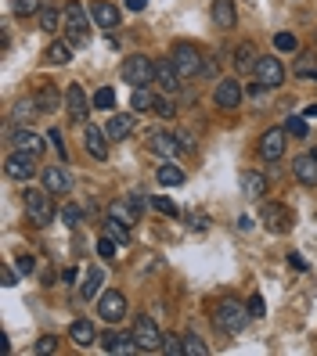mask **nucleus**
<instances>
[{
    "label": "nucleus",
    "instance_id": "f257e3e1",
    "mask_svg": "<svg viewBox=\"0 0 317 356\" xmlns=\"http://www.w3.org/2000/svg\"><path fill=\"white\" fill-rule=\"evenodd\" d=\"M61 15H65V26H61V29H65L69 44L72 47H87L91 44V18H87V11H83V4H79V0H69Z\"/></svg>",
    "mask_w": 317,
    "mask_h": 356
},
{
    "label": "nucleus",
    "instance_id": "f03ea898",
    "mask_svg": "<svg viewBox=\"0 0 317 356\" xmlns=\"http://www.w3.org/2000/svg\"><path fill=\"white\" fill-rule=\"evenodd\" d=\"M249 306H242V302H235V299H220L217 302V309H213V324L224 331V334H238L245 324H249Z\"/></svg>",
    "mask_w": 317,
    "mask_h": 356
},
{
    "label": "nucleus",
    "instance_id": "7ed1b4c3",
    "mask_svg": "<svg viewBox=\"0 0 317 356\" xmlns=\"http://www.w3.org/2000/svg\"><path fill=\"white\" fill-rule=\"evenodd\" d=\"M22 202H26V216H29L36 227H47V223L54 220V198H51L47 187H44V191H36V187H26Z\"/></svg>",
    "mask_w": 317,
    "mask_h": 356
},
{
    "label": "nucleus",
    "instance_id": "20e7f679",
    "mask_svg": "<svg viewBox=\"0 0 317 356\" xmlns=\"http://www.w3.org/2000/svg\"><path fill=\"white\" fill-rule=\"evenodd\" d=\"M119 76H123V83H130V87H148V83H155V61L148 54H130L123 61Z\"/></svg>",
    "mask_w": 317,
    "mask_h": 356
},
{
    "label": "nucleus",
    "instance_id": "39448f33",
    "mask_svg": "<svg viewBox=\"0 0 317 356\" xmlns=\"http://www.w3.org/2000/svg\"><path fill=\"white\" fill-rule=\"evenodd\" d=\"M170 58H173V65L180 69V76H184V79H187V76H202L206 54H202L195 44H177V47L170 51Z\"/></svg>",
    "mask_w": 317,
    "mask_h": 356
},
{
    "label": "nucleus",
    "instance_id": "423d86ee",
    "mask_svg": "<svg viewBox=\"0 0 317 356\" xmlns=\"http://www.w3.org/2000/svg\"><path fill=\"white\" fill-rule=\"evenodd\" d=\"M285 144H288V130L285 127H274L260 137V159L263 162H281L285 159Z\"/></svg>",
    "mask_w": 317,
    "mask_h": 356
},
{
    "label": "nucleus",
    "instance_id": "0eeeda50",
    "mask_svg": "<svg viewBox=\"0 0 317 356\" xmlns=\"http://www.w3.org/2000/svg\"><path fill=\"white\" fill-rule=\"evenodd\" d=\"M134 339H137L141 353H155V349H162V339H166V334L159 331V324H155L152 317H137V324H134Z\"/></svg>",
    "mask_w": 317,
    "mask_h": 356
},
{
    "label": "nucleus",
    "instance_id": "6e6552de",
    "mask_svg": "<svg viewBox=\"0 0 317 356\" xmlns=\"http://www.w3.org/2000/svg\"><path fill=\"white\" fill-rule=\"evenodd\" d=\"M242 97H245V90H242L238 79H220L217 90H213V101H217L220 112H235L238 104H242Z\"/></svg>",
    "mask_w": 317,
    "mask_h": 356
},
{
    "label": "nucleus",
    "instance_id": "1a4fd4ad",
    "mask_svg": "<svg viewBox=\"0 0 317 356\" xmlns=\"http://www.w3.org/2000/svg\"><path fill=\"white\" fill-rule=\"evenodd\" d=\"M4 173L11 177V180H22V184H29L40 170H36V159L33 155H22V152H11L8 159H4Z\"/></svg>",
    "mask_w": 317,
    "mask_h": 356
},
{
    "label": "nucleus",
    "instance_id": "9d476101",
    "mask_svg": "<svg viewBox=\"0 0 317 356\" xmlns=\"http://www.w3.org/2000/svg\"><path fill=\"white\" fill-rule=\"evenodd\" d=\"M256 79L263 83L267 90H278L281 83H285V65L274 54H263L260 61H256Z\"/></svg>",
    "mask_w": 317,
    "mask_h": 356
},
{
    "label": "nucleus",
    "instance_id": "9b49d317",
    "mask_svg": "<svg viewBox=\"0 0 317 356\" xmlns=\"http://www.w3.org/2000/svg\"><path fill=\"white\" fill-rule=\"evenodd\" d=\"M98 313H101V321L119 324L126 317V296L123 291H101L98 296Z\"/></svg>",
    "mask_w": 317,
    "mask_h": 356
},
{
    "label": "nucleus",
    "instance_id": "f8f14e48",
    "mask_svg": "<svg viewBox=\"0 0 317 356\" xmlns=\"http://www.w3.org/2000/svg\"><path fill=\"white\" fill-rule=\"evenodd\" d=\"M98 342H101V349L109 353V356H134L141 349L134 334H123V331H105Z\"/></svg>",
    "mask_w": 317,
    "mask_h": 356
},
{
    "label": "nucleus",
    "instance_id": "ddd939ff",
    "mask_svg": "<svg viewBox=\"0 0 317 356\" xmlns=\"http://www.w3.org/2000/svg\"><path fill=\"white\" fill-rule=\"evenodd\" d=\"M180 79H184V76H180V69L173 65V58H170V54L155 61V83H159L166 94H177V90H180Z\"/></svg>",
    "mask_w": 317,
    "mask_h": 356
},
{
    "label": "nucleus",
    "instance_id": "4468645a",
    "mask_svg": "<svg viewBox=\"0 0 317 356\" xmlns=\"http://www.w3.org/2000/svg\"><path fill=\"white\" fill-rule=\"evenodd\" d=\"M263 227L270 230V234H285V230H292V213H288L285 205L267 202L263 205Z\"/></svg>",
    "mask_w": 317,
    "mask_h": 356
},
{
    "label": "nucleus",
    "instance_id": "2eb2a0df",
    "mask_svg": "<svg viewBox=\"0 0 317 356\" xmlns=\"http://www.w3.org/2000/svg\"><path fill=\"white\" fill-rule=\"evenodd\" d=\"M44 148H47V137H40L36 130L22 127V130L15 134V152H22V155H33V159H40V155H44Z\"/></svg>",
    "mask_w": 317,
    "mask_h": 356
},
{
    "label": "nucleus",
    "instance_id": "dca6fc26",
    "mask_svg": "<svg viewBox=\"0 0 317 356\" xmlns=\"http://www.w3.org/2000/svg\"><path fill=\"white\" fill-rule=\"evenodd\" d=\"M87 108H91V101H87V94H83V87H79V83H69V90H65V112H69V119L83 122V119H87Z\"/></svg>",
    "mask_w": 317,
    "mask_h": 356
},
{
    "label": "nucleus",
    "instance_id": "f3484780",
    "mask_svg": "<svg viewBox=\"0 0 317 356\" xmlns=\"http://www.w3.org/2000/svg\"><path fill=\"white\" fill-rule=\"evenodd\" d=\"M148 148H152L155 155H162V159H173L184 144H180V137L177 134H166V130H155L152 137H148Z\"/></svg>",
    "mask_w": 317,
    "mask_h": 356
},
{
    "label": "nucleus",
    "instance_id": "a211bd4d",
    "mask_svg": "<svg viewBox=\"0 0 317 356\" xmlns=\"http://www.w3.org/2000/svg\"><path fill=\"white\" fill-rule=\"evenodd\" d=\"M91 18H94L98 29H109L112 33L119 26V8L109 4V0H94V4H91Z\"/></svg>",
    "mask_w": 317,
    "mask_h": 356
},
{
    "label": "nucleus",
    "instance_id": "6ab92c4d",
    "mask_svg": "<svg viewBox=\"0 0 317 356\" xmlns=\"http://www.w3.org/2000/svg\"><path fill=\"white\" fill-rule=\"evenodd\" d=\"M83 140H87V152H91L98 162H105V159H109V134H105L101 127L87 122V130H83Z\"/></svg>",
    "mask_w": 317,
    "mask_h": 356
},
{
    "label": "nucleus",
    "instance_id": "aec40b11",
    "mask_svg": "<svg viewBox=\"0 0 317 356\" xmlns=\"http://www.w3.org/2000/svg\"><path fill=\"white\" fill-rule=\"evenodd\" d=\"M292 177L300 180L303 187H317V152H314V155L307 152V155L295 159V162H292Z\"/></svg>",
    "mask_w": 317,
    "mask_h": 356
},
{
    "label": "nucleus",
    "instance_id": "412c9836",
    "mask_svg": "<svg viewBox=\"0 0 317 356\" xmlns=\"http://www.w3.org/2000/svg\"><path fill=\"white\" fill-rule=\"evenodd\" d=\"M209 15H213V26H217V29H235V22H238L235 0H213Z\"/></svg>",
    "mask_w": 317,
    "mask_h": 356
},
{
    "label": "nucleus",
    "instance_id": "4be33fe9",
    "mask_svg": "<svg viewBox=\"0 0 317 356\" xmlns=\"http://www.w3.org/2000/svg\"><path fill=\"white\" fill-rule=\"evenodd\" d=\"M242 195L245 198H267V177L256 170H242Z\"/></svg>",
    "mask_w": 317,
    "mask_h": 356
},
{
    "label": "nucleus",
    "instance_id": "5701e85b",
    "mask_svg": "<svg viewBox=\"0 0 317 356\" xmlns=\"http://www.w3.org/2000/svg\"><path fill=\"white\" fill-rule=\"evenodd\" d=\"M105 134H109V140H126L134 134V115H126V112H116L109 119V127H105Z\"/></svg>",
    "mask_w": 317,
    "mask_h": 356
},
{
    "label": "nucleus",
    "instance_id": "b1692460",
    "mask_svg": "<svg viewBox=\"0 0 317 356\" xmlns=\"http://www.w3.org/2000/svg\"><path fill=\"white\" fill-rule=\"evenodd\" d=\"M69 339H72L79 349H87V346L98 342V331H94L91 321H72V324H69Z\"/></svg>",
    "mask_w": 317,
    "mask_h": 356
},
{
    "label": "nucleus",
    "instance_id": "393cba45",
    "mask_svg": "<svg viewBox=\"0 0 317 356\" xmlns=\"http://www.w3.org/2000/svg\"><path fill=\"white\" fill-rule=\"evenodd\" d=\"M40 177H44V187H47L51 195H69L72 180H69L65 170H40Z\"/></svg>",
    "mask_w": 317,
    "mask_h": 356
},
{
    "label": "nucleus",
    "instance_id": "a878e982",
    "mask_svg": "<svg viewBox=\"0 0 317 356\" xmlns=\"http://www.w3.org/2000/svg\"><path fill=\"white\" fill-rule=\"evenodd\" d=\"M72 61V44L69 40H54V44L44 51V65H69Z\"/></svg>",
    "mask_w": 317,
    "mask_h": 356
},
{
    "label": "nucleus",
    "instance_id": "bb28decb",
    "mask_svg": "<svg viewBox=\"0 0 317 356\" xmlns=\"http://www.w3.org/2000/svg\"><path fill=\"white\" fill-rule=\"evenodd\" d=\"M256 44H238V51H235V69L238 72H256Z\"/></svg>",
    "mask_w": 317,
    "mask_h": 356
},
{
    "label": "nucleus",
    "instance_id": "cd10ccee",
    "mask_svg": "<svg viewBox=\"0 0 317 356\" xmlns=\"http://www.w3.org/2000/svg\"><path fill=\"white\" fill-rule=\"evenodd\" d=\"M155 180H159L162 187H180V184H184V170H180V165H173L170 159H166V162L159 165V173H155Z\"/></svg>",
    "mask_w": 317,
    "mask_h": 356
},
{
    "label": "nucleus",
    "instance_id": "c85d7f7f",
    "mask_svg": "<svg viewBox=\"0 0 317 356\" xmlns=\"http://www.w3.org/2000/svg\"><path fill=\"white\" fill-rule=\"evenodd\" d=\"M101 284H105V274H101L98 266H91V270H87V284L79 288V296H83V302H91V299H98V296H101Z\"/></svg>",
    "mask_w": 317,
    "mask_h": 356
},
{
    "label": "nucleus",
    "instance_id": "c756f323",
    "mask_svg": "<svg viewBox=\"0 0 317 356\" xmlns=\"http://www.w3.org/2000/svg\"><path fill=\"white\" fill-rule=\"evenodd\" d=\"M130 108H134V112H152V108H155V94L148 90V87H134V94H130Z\"/></svg>",
    "mask_w": 317,
    "mask_h": 356
},
{
    "label": "nucleus",
    "instance_id": "7c9ffc66",
    "mask_svg": "<svg viewBox=\"0 0 317 356\" xmlns=\"http://www.w3.org/2000/svg\"><path fill=\"white\" fill-rule=\"evenodd\" d=\"M61 26H65V15H61L58 8H44V11H40V29H44V33H54Z\"/></svg>",
    "mask_w": 317,
    "mask_h": 356
},
{
    "label": "nucleus",
    "instance_id": "2f4dec72",
    "mask_svg": "<svg viewBox=\"0 0 317 356\" xmlns=\"http://www.w3.org/2000/svg\"><path fill=\"white\" fill-rule=\"evenodd\" d=\"M109 216H116V220H123L126 227H134V223L141 220V213H137V209L130 205V198H126V202H116V205H112V213H109Z\"/></svg>",
    "mask_w": 317,
    "mask_h": 356
},
{
    "label": "nucleus",
    "instance_id": "473e14b6",
    "mask_svg": "<svg viewBox=\"0 0 317 356\" xmlns=\"http://www.w3.org/2000/svg\"><path fill=\"white\" fill-rule=\"evenodd\" d=\"M33 97H36V104H40V112H54L58 101H61V94H58L54 87H40Z\"/></svg>",
    "mask_w": 317,
    "mask_h": 356
},
{
    "label": "nucleus",
    "instance_id": "72a5a7b5",
    "mask_svg": "<svg viewBox=\"0 0 317 356\" xmlns=\"http://www.w3.org/2000/svg\"><path fill=\"white\" fill-rule=\"evenodd\" d=\"M105 230H109V238H116L119 245H126V241H130V230H126V223H123V220H116V216H109Z\"/></svg>",
    "mask_w": 317,
    "mask_h": 356
},
{
    "label": "nucleus",
    "instance_id": "f704fd0d",
    "mask_svg": "<svg viewBox=\"0 0 317 356\" xmlns=\"http://www.w3.org/2000/svg\"><path fill=\"white\" fill-rule=\"evenodd\" d=\"M33 115H40V104H36V97H26V101L15 108V122H26V119H33Z\"/></svg>",
    "mask_w": 317,
    "mask_h": 356
},
{
    "label": "nucleus",
    "instance_id": "c9c22d12",
    "mask_svg": "<svg viewBox=\"0 0 317 356\" xmlns=\"http://www.w3.org/2000/svg\"><path fill=\"white\" fill-rule=\"evenodd\" d=\"M209 353V346L199 339V334H187L184 339V356H206Z\"/></svg>",
    "mask_w": 317,
    "mask_h": 356
},
{
    "label": "nucleus",
    "instance_id": "e433bc0d",
    "mask_svg": "<svg viewBox=\"0 0 317 356\" xmlns=\"http://www.w3.org/2000/svg\"><path fill=\"white\" fill-rule=\"evenodd\" d=\"M94 108H101V112L116 108V94H112V87H101V90L94 94Z\"/></svg>",
    "mask_w": 317,
    "mask_h": 356
},
{
    "label": "nucleus",
    "instance_id": "4c0bfd02",
    "mask_svg": "<svg viewBox=\"0 0 317 356\" xmlns=\"http://www.w3.org/2000/svg\"><path fill=\"white\" fill-rule=\"evenodd\" d=\"M285 130H288V137H307V115H292V119H285Z\"/></svg>",
    "mask_w": 317,
    "mask_h": 356
},
{
    "label": "nucleus",
    "instance_id": "58836bf2",
    "mask_svg": "<svg viewBox=\"0 0 317 356\" xmlns=\"http://www.w3.org/2000/svg\"><path fill=\"white\" fill-rule=\"evenodd\" d=\"M152 209H155V213H162V216H170V220L180 213L177 202H173V198H162V195H159V198H152Z\"/></svg>",
    "mask_w": 317,
    "mask_h": 356
},
{
    "label": "nucleus",
    "instance_id": "ea45409f",
    "mask_svg": "<svg viewBox=\"0 0 317 356\" xmlns=\"http://www.w3.org/2000/svg\"><path fill=\"white\" fill-rule=\"evenodd\" d=\"M36 11H44V0H15V15H18V18L36 15Z\"/></svg>",
    "mask_w": 317,
    "mask_h": 356
},
{
    "label": "nucleus",
    "instance_id": "a19ab883",
    "mask_svg": "<svg viewBox=\"0 0 317 356\" xmlns=\"http://www.w3.org/2000/svg\"><path fill=\"white\" fill-rule=\"evenodd\" d=\"M159 119H173L177 115V104L170 101V97H155V108H152Z\"/></svg>",
    "mask_w": 317,
    "mask_h": 356
},
{
    "label": "nucleus",
    "instance_id": "79ce46f5",
    "mask_svg": "<svg viewBox=\"0 0 317 356\" xmlns=\"http://www.w3.org/2000/svg\"><path fill=\"white\" fill-rule=\"evenodd\" d=\"M274 47H278L281 54H292V51H300V44H295V36H292V33H278V36H274Z\"/></svg>",
    "mask_w": 317,
    "mask_h": 356
},
{
    "label": "nucleus",
    "instance_id": "37998d69",
    "mask_svg": "<svg viewBox=\"0 0 317 356\" xmlns=\"http://www.w3.org/2000/svg\"><path fill=\"white\" fill-rule=\"evenodd\" d=\"M162 353H170V356H184V339H177V334H166V339H162Z\"/></svg>",
    "mask_w": 317,
    "mask_h": 356
},
{
    "label": "nucleus",
    "instance_id": "c03bdc74",
    "mask_svg": "<svg viewBox=\"0 0 317 356\" xmlns=\"http://www.w3.org/2000/svg\"><path fill=\"white\" fill-rule=\"evenodd\" d=\"M54 349H58V339H54V334H44V339H36V346H33L36 356H47V353H54Z\"/></svg>",
    "mask_w": 317,
    "mask_h": 356
},
{
    "label": "nucleus",
    "instance_id": "a18cd8bd",
    "mask_svg": "<svg viewBox=\"0 0 317 356\" xmlns=\"http://www.w3.org/2000/svg\"><path fill=\"white\" fill-rule=\"evenodd\" d=\"M116 248H119L116 238H101V241H98V256H101V259H116Z\"/></svg>",
    "mask_w": 317,
    "mask_h": 356
},
{
    "label": "nucleus",
    "instance_id": "49530a36",
    "mask_svg": "<svg viewBox=\"0 0 317 356\" xmlns=\"http://www.w3.org/2000/svg\"><path fill=\"white\" fill-rule=\"evenodd\" d=\"M83 220V209L79 205H65V209H61V223H65V227H76Z\"/></svg>",
    "mask_w": 317,
    "mask_h": 356
},
{
    "label": "nucleus",
    "instance_id": "de8ad7c7",
    "mask_svg": "<svg viewBox=\"0 0 317 356\" xmlns=\"http://www.w3.org/2000/svg\"><path fill=\"white\" fill-rule=\"evenodd\" d=\"M295 72H300V76H310V72H317V54H303L300 61H295Z\"/></svg>",
    "mask_w": 317,
    "mask_h": 356
},
{
    "label": "nucleus",
    "instance_id": "09e8293b",
    "mask_svg": "<svg viewBox=\"0 0 317 356\" xmlns=\"http://www.w3.org/2000/svg\"><path fill=\"white\" fill-rule=\"evenodd\" d=\"M249 313H252V317H263V313H267L263 296H252V299H249Z\"/></svg>",
    "mask_w": 317,
    "mask_h": 356
},
{
    "label": "nucleus",
    "instance_id": "8fccbe9b",
    "mask_svg": "<svg viewBox=\"0 0 317 356\" xmlns=\"http://www.w3.org/2000/svg\"><path fill=\"white\" fill-rule=\"evenodd\" d=\"M0 281H4V288H15V284H18V270L4 266V270H0Z\"/></svg>",
    "mask_w": 317,
    "mask_h": 356
},
{
    "label": "nucleus",
    "instance_id": "3c124183",
    "mask_svg": "<svg viewBox=\"0 0 317 356\" xmlns=\"http://www.w3.org/2000/svg\"><path fill=\"white\" fill-rule=\"evenodd\" d=\"M15 266H18V274H33V256H26V252H22V256L15 259Z\"/></svg>",
    "mask_w": 317,
    "mask_h": 356
},
{
    "label": "nucleus",
    "instance_id": "603ef678",
    "mask_svg": "<svg viewBox=\"0 0 317 356\" xmlns=\"http://www.w3.org/2000/svg\"><path fill=\"white\" fill-rule=\"evenodd\" d=\"M130 205L137 209V213H144V209L152 205V198H144V195H130Z\"/></svg>",
    "mask_w": 317,
    "mask_h": 356
},
{
    "label": "nucleus",
    "instance_id": "864d4df0",
    "mask_svg": "<svg viewBox=\"0 0 317 356\" xmlns=\"http://www.w3.org/2000/svg\"><path fill=\"white\" fill-rule=\"evenodd\" d=\"M47 140L54 144V152H58V155H65V144H61V134H58V130H51V134H47Z\"/></svg>",
    "mask_w": 317,
    "mask_h": 356
},
{
    "label": "nucleus",
    "instance_id": "5fc2aeb1",
    "mask_svg": "<svg viewBox=\"0 0 317 356\" xmlns=\"http://www.w3.org/2000/svg\"><path fill=\"white\" fill-rule=\"evenodd\" d=\"M192 227H195V230H209V216H206V213H195V216H192Z\"/></svg>",
    "mask_w": 317,
    "mask_h": 356
},
{
    "label": "nucleus",
    "instance_id": "6e6d98bb",
    "mask_svg": "<svg viewBox=\"0 0 317 356\" xmlns=\"http://www.w3.org/2000/svg\"><path fill=\"white\" fill-rule=\"evenodd\" d=\"M123 4L130 8V11H144V8H148V0H123Z\"/></svg>",
    "mask_w": 317,
    "mask_h": 356
},
{
    "label": "nucleus",
    "instance_id": "4d7b16f0",
    "mask_svg": "<svg viewBox=\"0 0 317 356\" xmlns=\"http://www.w3.org/2000/svg\"><path fill=\"white\" fill-rule=\"evenodd\" d=\"M292 266H295V270H307V259H303L300 252H292Z\"/></svg>",
    "mask_w": 317,
    "mask_h": 356
},
{
    "label": "nucleus",
    "instance_id": "13d9d810",
    "mask_svg": "<svg viewBox=\"0 0 317 356\" xmlns=\"http://www.w3.org/2000/svg\"><path fill=\"white\" fill-rule=\"evenodd\" d=\"M303 115H307V119H317V104H310V108H307Z\"/></svg>",
    "mask_w": 317,
    "mask_h": 356
}]
</instances>
